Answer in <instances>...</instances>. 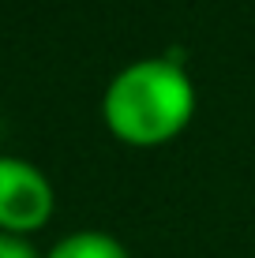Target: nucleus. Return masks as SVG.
<instances>
[{
  "label": "nucleus",
  "instance_id": "obj_4",
  "mask_svg": "<svg viewBox=\"0 0 255 258\" xmlns=\"http://www.w3.org/2000/svg\"><path fill=\"white\" fill-rule=\"evenodd\" d=\"M0 258H41V254H38V247H34L26 236L0 232Z\"/></svg>",
  "mask_w": 255,
  "mask_h": 258
},
{
  "label": "nucleus",
  "instance_id": "obj_1",
  "mask_svg": "<svg viewBox=\"0 0 255 258\" xmlns=\"http://www.w3.org/2000/svg\"><path fill=\"white\" fill-rule=\"evenodd\" d=\"M191 112L195 86L188 71L169 56H150L120 68L101 97L109 135L139 150L173 142L191 123Z\"/></svg>",
  "mask_w": 255,
  "mask_h": 258
},
{
  "label": "nucleus",
  "instance_id": "obj_3",
  "mask_svg": "<svg viewBox=\"0 0 255 258\" xmlns=\"http://www.w3.org/2000/svg\"><path fill=\"white\" fill-rule=\"evenodd\" d=\"M45 258H128V251L109 232H72L60 239Z\"/></svg>",
  "mask_w": 255,
  "mask_h": 258
},
{
  "label": "nucleus",
  "instance_id": "obj_2",
  "mask_svg": "<svg viewBox=\"0 0 255 258\" xmlns=\"http://www.w3.org/2000/svg\"><path fill=\"white\" fill-rule=\"evenodd\" d=\"M53 217V183L23 157H0V232H38Z\"/></svg>",
  "mask_w": 255,
  "mask_h": 258
}]
</instances>
